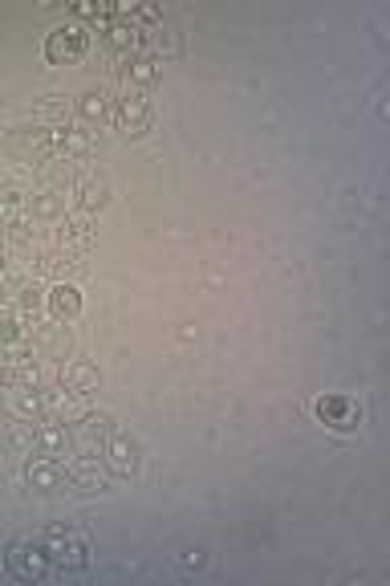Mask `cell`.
Instances as JSON below:
<instances>
[{
  "mask_svg": "<svg viewBox=\"0 0 390 586\" xmlns=\"http://www.w3.org/2000/svg\"><path fill=\"white\" fill-rule=\"evenodd\" d=\"M25 334H29V346L41 363H65L74 350V338L65 330V322H25Z\"/></svg>",
  "mask_w": 390,
  "mask_h": 586,
  "instance_id": "1",
  "label": "cell"
},
{
  "mask_svg": "<svg viewBox=\"0 0 390 586\" xmlns=\"http://www.w3.org/2000/svg\"><path fill=\"white\" fill-rule=\"evenodd\" d=\"M90 49V29L86 25H61L45 37V62L49 66H74Z\"/></svg>",
  "mask_w": 390,
  "mask_h": 586,
  "instance_id": "2",
  "label": "cell"
},
{
  "mask_svg": "<svg viewBox=\"0 0 390 586\" xmlns=\"http://www.w3.org/2000/svg\"><path fill=\"white\" fill-rule=\"evenodd\" d=\"M37 542H41L49 566H57V570H82V566L90 562V550H86V542H82L78 534L45 530V534H37Z\"/></svg>",
  "mask_w": 390,
  "mask_h": 586,
  "instance_id": "3",
  "label": "cell"
},
{
  "mask_svg": "<svg viewBox=\"0 0 390 586\" xmlns=\"http://www.w3.org/2000/svg\"><path fill=\"white\" fill-rule=\"evenodd\" d=\"M45 391V416L41 420H53V424H78L86 412H90V395H78V391H70V387H61V383H53V387H41Z\"/></svg>",
  "mask_w": 390,
  "mask_h": 586,
  "instance_id": "4",
  "label": "cell"
},
{
  "mask_svg": "<svg viewBox=\"0 0 390 586\" xmlns=\"http://www.w3.org/2000/svg\"><path fill=\"white\" fill-rule=\"evenodd\" d=\"M102 464H106V473L110 477H135L139 473V464H143V448L135 436H126V432H114L106 444H102Z\"/></svg>",
  "mask_w": 390,
  "mask_h": 586,
  "instance_id": "5",
  "label": "cell"
},
{
  "mask_svg": "<svg viewBox=\"0 0 390 586\" xmlns=\"http://www.w3.org/2000/svg\"><path fill=\"white\" fill-rule=\"evenodd\" d=\"M313 412H317V420L330 432H354L362 424V407L350 395H317Z\"/></svg>",
  "mask_w": 390,
  "mask_h": 586,
  "instance_id": "6",
  "label": "cell"
},
{
  "mask_svg": "<svg viewBox=\"0 0 390 586\" xmlns=\"http://www.w3.org/2000/svg\"><path fill=\"white\" fill-rule=\"evenodd\" d=\"M5 566L17 574V578H25V582H37V578H45L53 566H49V558H45V550H41V542H33V538H17V542H9V550H5Z\"/></svg>",
  "mask_w": 390,
  "mask_h": 586,
  "instance_id": "7",
  "label": "cell"
},
{
  "mask_svg": "<svg viewBox=\"0 0 390 586\" xmlns=\"http://www.w3.org/2000/svg\"><path fill=\"white\" fill-rule=\"evenodd\" d=\"M70 196H74V208H78V212L94 216V212H102V208L110 204V180H106L98 167H82L78 180H74V188H70Z\"/></svg>",
  "mask_w": 390,
  "mask_h": 586,
  "instance_id": "8",
  "label": "cell"
},
{
  "mask_svg": "<svg viewBox=\"0 0 390 586\" xmlns=\"http://www.w3.org/2000/svg\"><path fill=\"white\" fill-rule=\"evenodd\" d=\"M25 485H29L33 493H41V497H53V493H61V489H70V473H65L61 460L37 452V456L25 464Z\"/></svg>",
  "mask_w": 390,
  "mask_h": 586,
  "instance_id": "9",
  "label": "cell"
},
{
  "mask_svg": "<svg viewBox=\"0 0 390 586\" xmlns=\"http://www.w3.org/2000/svg\"><path fill=\"white\" fill-rule=\"evenodd\" d=\"M118 428H114V420L106 416V412H90L78 420V424H70V436H74V452H86V456H98L102 452V444L114 436Z\"/></svg>",
  "mask_w": 390,
  "mask_h": 586,
  "instance_id": "10",
  "label": "cell"
},
{
  "mask_svg": "<svg viewBox=\"0 0 390 586\" xmlns=\"http://www.w3.org/2000/svg\"><path fill=\"white\" fill-rule=\"evenodd\" d=\"M5 151L21 163H45L53 155V139L41 127H17V131L5 135Z\"/></svg>",
  "mask_w": 390,
  "mask_h": 586,
  "instance_id": "11",
  "label": "cell"
},
{
  "mask_svg": "<svg viewBox=\"0 0 390 586\" xmlns=\"http://www.w3.org/2000/svg\"><path fill=\"white\" fill-rule=\"evenodd\" d=\"M94 237H98V232H94V216L74 212V216H65L61 228L53 232V245L65 249V253H86L94 245Z\"/></svg>",
  "mask_w": 390,
  "mask_h": 586,
  "instance_id": "12",
  "label": "cell"
},
{
  "mask_svg": "<svg viewBox=\"0 0 390 586\" xmlns=\"http://www.w3.org/2000/svg\"><path fill=\"white\" fill-rule=\"evenodd\" d=\"M110 119L118 123L122 135H143V131L151 127V102H147L143 94H122V98L114 102V114H110Z\"/></svg>",
  "mask_w": 390,
  "mask_h": 586,
  "instance_id": "13",
  "label": "cell"
},
{
  "mask_svg": "<svg viewBox=\"0 0 390 586\" xmlns=\"http://www.w3.org/2000/svg\"><path fill=\"white\" fill-rule=\"evenodd\" d=\"M65 473H70V489L78 493H102L106 489V464H98V456L78 452L74 460H65Z\"/></svg>",
  "mask_w": 390,
  "mask_h": 586,
  "instance_id": "14",
  "label": "cell"
},
{
  "mask_svg": "<svg viewBox=\"0 0 390 586\" xmlns=\"http://www.w3.org/2000/svg\"><path fill=\"white\" fill-rule=\"evenodd\" d=\"M45 310L53 314V322H74V318H82V289L74 281H53L45 289Z\"/></svg>",
  "mask_w": 390,
  "mask_h": 586,
  "instance_id": "15",
  "label": "cell"
},
{
  "mask_svg": "<svg viewBox=\"0 0 390 586\" xmlns=\"http://www.w3.org/2000/svg\"><path fill=\"white\" fill-rule=\"evenodd\" d=\"M5 407H9V416L13 420H41L45 416V391L29 387V383H13L5 387Z\"/></svg>",
  "mask_w": 390,
  "mask_h": 586,
  "instance_id": "16",
  "label": "cell"
},
{
  "mask_svg": "<svg viewBox=\"0 0 390 586\" xmlns=\"http://www.w3.org/2000/svg\"><path fill=\"white\" fill-rule=\"evenodd\" d=\"M49 139H53V155H65V159H74V163L86 159V155L94 151V131H86V127H78V123L49 131Z\"/></svg>",
  "mask_w": 390,
  "mask_h": 586,
  "instance_id": "17",
  "label": "cell"
},
{
  "mask_svg": "<svg viewBox=\"0 0 390 586\" xmlns=\"http://www.w3.org/2000/svg\"><path fill=\"white\" fill-rule=\"evenodd\" d=\"M33 452L53 456V460H61L65 452H74V436H70V428H65V424H53V420H37Z\"/></svg>",
  "mask_w": 390,
  "mask_h": 586,
  "instance_id": "18",
  "label": "cell"
},
{
  "mask_svg": "<svg viewBox=\"0 0 390 586\" xmlns=\"http://www.w3.org/2000/svg\"><path fill=\"white\" fill-rule=\"evenodd\" d=\"M25 216L33 220V224H61L65 216V192H53V188H45V192H37V196H29L25 200Z\"/></svg>",
  "mask_w": 390,
  "mask_h": 586,
  "instance_id": "19",
  "label": "cell"
},
{
  "mask_svg": "<svg viewBox=\"0 0 390 586\" xmlns=\"http://www.w3.org/2000/svg\"><path fill=\"white\" fill-rule=\"evenodd\" d=\"M78 163L74 159H65V155H49L45 163H37V175L45 180V188H53V192H70L74 188V180H78Z\"/></svg>",
  "mask_w": 390,
  "mask_h": 586,
  "instance_id": "20",
  "label": "cell"
},
{
  "mask_svg": "<svg viewBox=\"0 0 390 586\" xmlns=\"http://www.w3.org/2000/svg\"><path fill=\"white\" fill-rule=\"evenodd\" d=\"M57 383H61V387H70V391H78V395H90V391H98L102 375H98V367H94V363L74 359V363H65V367H61Z\"/></svg>",
  "mask_w": 390,
  "mask_h": 586,
  "instance_id": "21",
  "label": "cell"
},
{
  "mask_svg": "<svg viewBox=\"0 0 390 586\" xmlns=\"http://www.w3.org/2000/svg\"><path fill=\"white\" fill-rule=\"evenodd\" d=\"M74 114H78V123L98 127V123H106L110 114H114V102H110L106 90H86V94L74 102Z\"/></svg>",
  "mask_w": 390,
  "mask_h": 586,
  "instance_id": "22",
  "label": "cell"
},
{
  "mask_svg": "<svg viewBox=\"0 0 390 586\" xmlns=\"http://www.w3.org/2000/svg\"><path fill=\"white\" fill-rule=\"evenodd\" d=\"M102 37H106V45L118 53V57H126V53H135L139 49V41H143V29H135V25H130V21H106L102 29H98Z\"/></svg>",
  "mask_w": 390,
  "mask_h": 586,
  "instance_id": "23",
  "label": "cell"
},
{
  "mask_svg": "<svg viewBox=\"0 0 390 586\" xmlns=\"http://www.w3.org/2000/svg\"><path fill=\"white\" fill-rule=\"evenodd\" d=\"M82 269V261H78V253H65V249H49L41 261H37V269L33 273H49V277H57V281H70L74 273Z\"/></svg>",
  "mask_w": 390,
  "mask_h": 586,
  "instance_id": "24",
  "label": "cell"
},
{
  "mask_svg": "<svg viewBox=\"0 0 390 586\" xmlns=\"http://www.w3.org/2000/svg\"><path fill=\"white\" fill-rule=\"evenodd\" d=\"M25 200H29V192H21L17 184L0 188V228H13L17 220H25Z\"/></svg>",
  "mask_w": 390,
  "mask_h": 586,
  "instance_id": "25",
  "label": "cell"
},
{
  "mask_svg": "<svg viewBox=\"0 0 390 586\" xmlns=\"http://www.w3.org/2000/svg\"><path fill=\"white\" fill-rule=\"evenodd\" d=\"M0 440H5L13 452H33L37 428H33V420H13V424H5V432H0Z\"/></svg>",
  "mask_w": 390,
  "mask_h": 586,
  "instance_id": "26",
  "label": "cell"
},
{
  "mask_svg": "<svg viewBox=\"0 0 390 586\" xmlns=\"http://www.w3.org/2000/svg\"><path fill=\"white\" fill-rule=\"evenodd\" d=\"M179 566H183V570H204V566H208V554H204V550H187V554L179 558Z\"/></svg>",
  "mask_w": 390,
  "mask_h": 586,
  "instance_id": "27",
  "label": "cell"
},
{
  "mask_svg": "<svg viewBox=\"0 0 390 586\" xmlns=\"http://www.w3.org/2000/svg\"><path fill=\"white\" fill-rule=\"evenodd\" d=\"M0 432H5V424H0Z\"/></svg>",
  "mask_w": 390,
  "mask_h": 586,
  "instance_id": "28",
  "label": "cell"
}]
</instances>
